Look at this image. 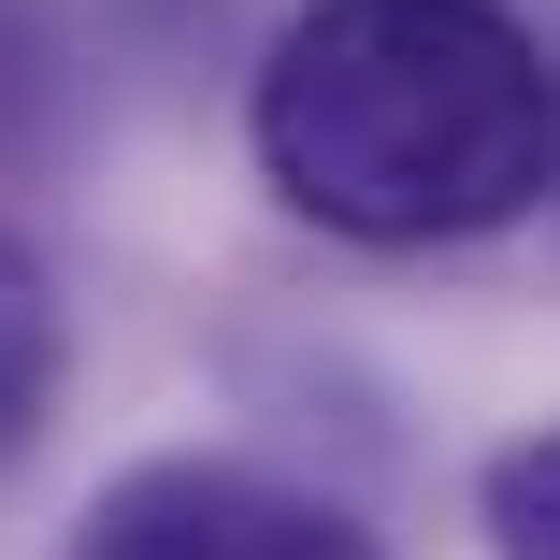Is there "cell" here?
Here are the masks:
<instances>
[{
    "mask_svg": "<svg viewBox=\"0 0 560 560\" xmlns=\"http://www.w3.org/2000/svg\"><path fill=\"white\" fill-rule=\"evenodd\" d=\"M245 144L346 245H475L560 187V72L503 0H302Z\"/></svg>",
    "mask_w": 560,
    "mask_h": 560,
    "instance_id": "cell-1",
    "label": "cell"
},
{
    "mask_svg": "<svg viewBox=\"0 0 560 560\" xmlns=\"http://www.w3.org/2000/svg\"><path fill=\"white\" fill-rule=\"evenodd\" d=\"M72 560H388V546L259 460H144L86 503Z\"/></svg>",
    "mask_w": 560,
    "mask_h": 560,
    "instance_id": "cell-2",
    "label": "cell"
},
{
    "mask_svg": "<svg viewBox=\"0 0 560 560\" xmlns=\"http://www.w3.org/2000/svg\"><path fill=\"white\" fill-rule=\"evenodd\" d=\"M44 402H58V288H44V259L0 231V460L44 431Z\"/></svg>",
    "mask_w": 560,
    "mask_h": 560,
    "instance_id": "cell-3",
    "label": "cell"
},
{
    "mask_svg": "<svg viewBox=\"0 0 560 560\" xmlns=\"http://www.w3.org/2000/svg\"><path fill=\"white\" fill-rule=\"evenodd\" d=\"M489 546L503 560H560V431H532V445L489 460Z\"/></svg>",
    "mask_w": 560,
    "mask_h": 560,
    "instance_id": "cell-4",
    "label": "cell"
}]
</instances>
